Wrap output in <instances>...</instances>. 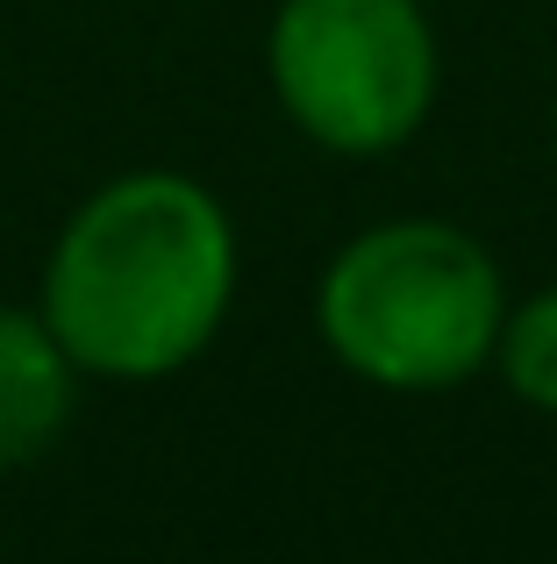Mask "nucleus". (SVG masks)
<instances>
[{"instance_id":"1","label":"nucleus","mask_w":557,"mask_h":564,"mask_svg":"<svg viewBox=\"0 0 557 564\" xmlns=\"http://www.w3.org/2000/svg\"><path fill=\"white\" fill-rule=\"evenodd\" d=\"M237 221L186 172H122L65 215L36 307L86 379L151 386L222 336L237 307Z\"/></svg>"},{"instance_id":"3","label":"nucleus","mask_w":557,"mask_h":564,"mask_svg":"<svg viewBox=\"0 0 557 564\" xmlns=\"http://www.w3.org/2000/svg\"><path fill=\"white\" fill-rule=\"evenodd\" d=\"M265 79L315 151L386 158L429 122L444 51L422 0H278Z\"/></svg>"},{"instance_id":"2","label":"nucleus","mask_w":557,"mask_h":564,"mask_svg":"<svg viewBox=\"0 0 557 564\" xmlns=\"http://www.w3.org/2000/svg\"><path fill=\"white\" fill-rule=\"evenodd\" d=\"M507 279L472 229L393 215L358 229L315 279V336L379 393H450L493 365Z\"/></svg>"},{"instance_id":"5","label":"nucleus","mask_w":557,"mask_h":564,"mask_svg":"<svg viewBox=\"0 0 557 564\" xmlns=\"http://www.w3.org/2000/svg\"><path fill=\"white\" fill-rule=\"evenodd\" d=\"M493 372L507 379V393L522 408L557 414V286L507 307L501 344H493Z\"/></svg>"},{"instance_id":"4","label":"nucleus","mask_w":557,"mask_h":564,"mask_svg":"<svg viewBox=\"0 0 557 564\" xmlns=\"http://www.w3.org/2000/svg\"><path fill=\"white\" fill-rule=\"evenodd\" d=\"M79 365L43 307H0V471H29L79 414Z\"/></svg>"}]
</instances>
